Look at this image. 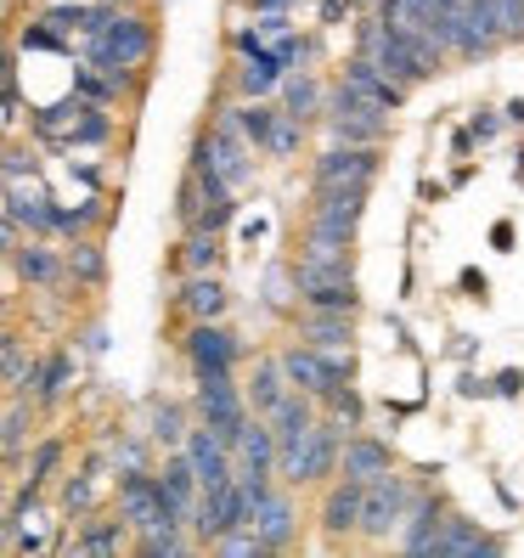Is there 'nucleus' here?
Wrapping results in <instances>:
<instances>
[{
    "mask_svg": "<svg viewBox=\"0 0 524 558\" xmlns=\"http://www.w3.org/2000/svg\"><path fill=\"white\" fill-rule=\"evenodd\" d=\"M383 170V147H350L333 142L327 153L310 158V186H373Z\"/></svg>",
    "mask_w": 524,
    "mask_h": 558,
    "instance_id": "10",
    "label": "nucleus"
},
{
    "mask_svg": "<svg viewBox=\"0 0 524 558\" xmlns=\"http://www.w3.org/2000/svg\"><path fill=\"white\" fill-rule=\"evenodd\" d=\"M12 277L28 288V293H57L69 288V271H62V248L51 238H17V248L7 254Z\"/></svg>",
    "mask_w": 524,
    "mask_h": 558,
    "instance_id": "13",
    "label": "nucleus"
},
{
    "mask_svg": "<svg viewBox=\"0 0 524 558\" xmlns=\"http://www.w3.org/2000/svg\"><path fill=\"white\" fill-rule=\"evenodd\" d=\"M12 322V300H7V293H0V327H7Z\"/></svg>",
    "mask_w": 524,
    "mask_h": 558,
    "instance_id": "57",
    "label": "nucleus"
},
{
    "mask_svg": "<svg viewBox=\"0 0 524 558\" xmlns=\"http://www.w3.org/2000/svg\"><path fill=\"white\" fill-rule=\"evenodd\" d=\"M237 524H248V497H243V485H237V480L204 485V490H198V502H192V519H186L192 542L209 547L215 536L237 531Z\"/></svg>",
    "mask_w": 524,
    "mask_h": 558,
    "instance_id": "8",
    "label": "nucleus"
},
{
    "mask_svg": "<svg viewBox=\"0 0 524 558\" xmlns=\"http://www.w3.org/2000/svg\"><path fill=\"white\" fill-rule=\"evenodd\" d=\"M321 407H327V417H333L344 435L367 423V401H362V389H355V384H339V389H333V396H327Z\"/></svg>",
    "mask_w": 524,
    "mask_h": 558,
    "instance_id": "42",
    "label": "nucleus"
},
{
    "mask_svg": "<svg viewBox=\"0 0 524 558\" xmlns=\"http://www.w3.org/2000/svg\"><path fill=\"white\" fill-rule=\"evenodd\" d=\"M192 417L232 446V435L243 429V417H248L237 373H192Z\"/></svg>",
    "mask_w": 524,
    "mask_h": 558,
    "instance_id": "5",
    "label": "nucleus"
},
{
    "mask_svg": "<svg viewBox=\"0 0 524 558\" xmlns=\"http://www.w3.org/2000/svg\"><path fill=\"white\" fill-rule=\"evenodd\" d=\"M463 293H468V300H485V293H490V282H485L479 271H463Z\"/></svg>",
    "mask_w": 524,
    "mask_h": 558,
    "instance_id": "55",
    "label": "nucleus"
},
{
    "mask_svg": "<svg viewBox=\"0 0 524 558\" xmlns=\"http://www.w3.org/2000/svg\"><path fill=\"white\" fill-rule=\"evenodd\" d=\"M186 429H192V407L186 401H175V396H153L147 401V440H153V451H175Z\"/></svg>",
    "mask_w": 524,
    "mask_h": 558,
    "instance_id": "32",
    "label": "nucleus"
},
{
    "mask_svg": "<svg viewBox=\"0 0 524 558\" xmlns=\"http://www.w3.org/2000/svg\"><path fill=\"white\" fill-rule=\"evenodd\" d=\"M0 209H7V220L23 238H51V192L12 181V186H0Z\"/></svg>",
    "mask_w": 524,
    "mask_h": 558,
    "instance_id": "21",
    "label": "nucleus"
},
{
    "mask_svg": "<svg viewBox=\"0 0 524 558\" xmlns=\"http://www.w3.org/2000/svg\"><path fill=\"white\" fill-rule=\"evenodd\" d=\"M0 90H17V51L0 40Z\"/></svg>",
    "mask_w": 524,
    "mask_h": 558,
    "instance_id": "49",
    "label": "nucleus"
},
{
    "mask_svg": "<svg viewBox=\"0 0 524 558\" xmlns=\"http://www.w3.org/2000/svg\"><path fill=\"white\" fill-rule=\"evenodd\" d=\"M389 469H395V446H389L383 435L350 429V435L339 440V474H344V480L367 485V480H378V474H389Z\"/></svg>",
    "mask_w": 524,
    "mask_h": 558,
    "instance_id": "16",
    "label": "nucleus"
},
{
    "mask_svg": "<svg viewBox=\"0 0 524 558\" xmlns=\"http://www.w3.org/2000/svg\"><path fill=\"white\" fill-rule=\"evenodd\" d=\"M175 344H181L186 373H237L243 361V339L226 322H186Z\"/></svg>",
    "mask_w": 524,
    "mask_h": 558,
    "instance_id": "7",
    "label": "nucleus"
},
{
    "mask_svg": "<svg viewBox=\"0 0 524 558\" xmlns=\"http://www.w3.org/2000/svg\"><path fill=\"white\" fill-rule=\"evenodd\" d=\"M350 7H373V0H350Z\"/></svg>",
    "mask_w": 524,
    "mask_h": 558,
    "instance_id": "59",
    "label": "nucleus"
},
{
    "mask_svg": "<svg viewBox=\"0 0 524 558\" xmlns=\"http://www.w3.org/2000/svg\"><path fill=\"white\" fill-rule=\"evenodd\" d=\"M277 367H282L288 389H300V396H310V401H327L339 384L355 378V350H350V355H321V350H310V344L293 339V344L277 350Z\"/></svg>",
    "mask_w": 524,
    "mask_h": 558,
    "instance_id": "4",
    "label": "nucleus"
},
{
    "mask_svg": "<svg viewBox=\"0 0 524 558\" xmlns=\"http://www.w3.org/2000/svg\"><path fill=\"white\" fill-rule=\"evenodd\" d=\"M175 220H181V226L198 220V181H192V175H181V192H175Z\"/></svg>",
    "mask_w": 524,
    "mask_h": 558,
    "instance_id": "47",
    "label": "nucleus"
},
{
    "mask_svg": "<svg viewBox=\"0 0 524 558\" xmlns=\"http://www.w3.org/2000/svg\"><path fill=\"white\" fill-rule=\"evenodd\" d=\"M226 113H232V124H237V136L259 153V142H266V130H271V119H277V102L271 96H259V102H226Z\"/></svg>",
    "mask_w": 524,
    "mask_h": 558,
    "instance_id": "40",
    "label": "nucleus"
},
{
    "mask_svg": "<svg viewBox=\"0 0 524 558\" xmlns=\"http://www.w3.org/2000/svg\"><path fill=\"white\" fill-rule=\"evenodd\" d=\"M220 232H204V226H181V243H175V277L192 271H220Z\"/></svg>",
    "mask_w": 524,
    "mask_h": 558,
    "instance_id": "34",
    "label": "nucleus"
},
{
    "mask_svg": "<svg viewBox=\"0 0 524 558\" xmlns=\"http://www.w3.org/2000/svg\"><path fill=\"white\" fill-rule=\"evenodd\" d=\"M316 412H321V401L300 396V389H288V396H282V401L266 412L271 435H277V451H282V446H300V440H305V429L316 423Z\"/></svg>",
    "mask_w": 524,
    "mask_h": 558,
    "instance_id": "31",
    "label": "nucleus"
},
{
    "mask_svg": "<svg viewBox=\"0 0 524 558\" xmlns=\"http://www.w3.org/2000/svg\"><path fill=\"white\" fill-rule=\"evenodd\" d=\"M277 96H282V113H288V119L310 124V119H321V96H327V90H321L305 69H293V74H282Z\"/></svg>",
    "mask_w": 524,
    "mask_h": 558,
    "instance_id": "37",
    "label": "nucleus"
},
{
    "mask_svg": "<svg viewBox=\"0 0 524 558\" xmlns=\"http://www.w3.org/2000/svg\"><path fill=\"white\" fill-rule=\"evenodd\" d=\"M440 519H446V497H435V490H417L406 519H401V547L417 553V558H429V542L440 531Z\"/></svg>",
    "mask_w": 524,
    "mask_h": 558,
    "instance_id": "29",
    "label": "nucleus"
},
{
    "mask_svg": "<svg viewBox=\"0 0 524 558\" xmlns=\"http://www.w3.org/2000/svg\"><path fill=\"white\" fill-rule=\"evenodd\" d=\"M497 130H502V119L479 108V113H474V130H468V136H474V142H490V136H497Z\"/></svg>",
    "mask_w": 524,
    "mask_h": 558,
    "instance_id": "50",
    "label": "nucleus"
},
{
    "mask_svg": "<svg viewBox=\"0 0 524 558\" xmlns=\"http://www.w3.org/2000/svg\"><path fill=\"white\" fill-rule=\"evenodd\" d=\"M321 119H327V136L350 142V147H383L389 142V113L373 108L367 96H355L344 80L321 96Z\"/></svg>",
    "mask_w": 524,
    "mask_h": 558,
    "instance_id": "3",
    "label": "nucleus"
},
{
    "mask_svg": "<svg viewBox=\"0 0 524 558\" xmlns=\"http://www.w3.org/2000/svg\"><path fill=\"white\" fill-rule=\"evenodd\" d=\"M305 130L310 124H300V119H288L282 108H277V119H271V130H266V142H259V153L266 158H300V147H305Z\"/></svg>",
    "mask_w": 524,
    "mask_h": 558,
    "instance_id": "41",
    "label": "nucleus"
},
{
    "mask_svg": "<svg viewBox=\"0 0 524 558\" xmlns=\"http://www.w3.org/2000/svg\"><path fill=\"white\" fill-rule=\"evenodd\" d=\"M35 401L28 396H12V407L0 412V469H17L23 463V451H28V440H35Z\"/></svg>",
    "mask_w": 524,
    "mask_h": 558,
    "instance_id": "30",
    "label": "nucleus"
},
{
    "mask_svg": "<svg viewBox=\"0 0 524 558\" xmlns=\"http://www.w3.org/2000/svg\"><path fill=\"white\" fill-rule=\"evenodd\" d=\"M113 513L130 524V536L153 531V524H170V513H163V497H158L153 463H147V469H113Z\"/></svg>",
    "mask_w": 524,
    "mask_h": 558,
    "instance_id": "9",
    "label": "nucleus"
},
{
    "mask_svg": "<svg viewBox=\"0 0 524 558\" xmlns=\"http://www.w3.org/2000/svg\"><path fill=\"white\" fill-rule=\"evenodd\" d=\"M62 271H69V288H80V293L102 288L108 282V248H102V238L80 232V238L62 243Z\"/></svg>",
    "mask_w": 524,
    "mask_h": 558,
    "instance_id": "23",
    "label": "nucleus"
},
{
    "mask_svg": "<svg viewBox=\"0 0 524 558\" xmlns=\"http://www.w3.org/2000/svg\"><path fill=\"white\" fill-rule=\"evenodd\" d=\"M519 389H524V373H519V367L497 373V396H519Z\"/></svg>",
    "mask_w": 524,
    "mask_h": 558,
    "instance_id": "52",
    "label": "nucleus"
},
{
    "mask_svg": "<svg viewBox=\"0 0 524 558\" xmlns=\"http://www.w3.org/2000/svg\"><path fill=\"white\" fill-rule=\"evenodd\" d=\"M254 35H259V40H282V35H293V12H254Z\"/></svg>",
    "mask_w": 524,
    "mask_h": 558,
    "instance_id": "46",
    "label": "nucleus"
},
{
    "mask_svg": "<svg viewBox=\"0 0 524 558\" xmlns=\"http://www.w3.org/2000/svg\"><path fill=\"white\" fill-rule=\"evenodd\" d=\"M130 553H142V558H186V553H198V542H192V531H181V524H153V531L130 536Z\"/></svg>",
    "mask_w": 524,
    "mask_h": 558,
    "instance_id": "39",
    "label": "nucleus"
},
{
    "mask_svg": "<svg viewBox=\"0 0 524 558\" xmlns=\"http://www.w3.org/2000/svg\"><path fill=\"white\" fill-rule=\"evenodd\" d=\"M17 238H23V232H17L12 220H7V209H0V259H7V254L17 248Z\"/></svg>",
    "mask_w": 524,
    "mask_h": 558,
    "instance_id": "51",
    "label": "nucleus"
},
{
    "mask_svg": "<svg viewBox=\"0 0 524 558\" xmlns=\"http://www.w3.org/2000/svg\"><path fill=\"white\" fill-rule=\"evenodd\" d=\"M339 440H344V429H339V423L327 417V412H316V423L305 429V440L277 451V480H282L288 490L327 485V480L339 474Z\"/></svg>",
    "mask_w": 524,
    "mask_h": 558,
    "instance_id": "2",
    "label": "nucleus"
},
{
    "mask_svg": "<svg viewBox=\"0 0 524 558\" xmlns=\"http://www.w3.org/2000/svg\"><path fill=\"white\" fill-rule=\"evenodd\" d=\"M198 142H204L209 163L226 175V186H232V192H243L254 181V147L237 136V124H232V113H226V102L215 108V119H209V130H204Z\"/></svg>",
    "mask_w": 524,
    "mask_h": 558,
    "instance_id": "11",
    "label": "nucleus"
},
{
    "mask_svg": "<svg viewBox=\"0 0 524 558\" xmlns=\"http://www.w3.org/2000/svg\"><path fill=\"white\" fill-rule=\"evenodd\" d=\"M108 7H142V0H108Z\"/></svg>",
    "mask_w": 524,
    "mask_h": 558,
    "instance_id": "58",
    "label": "nucleus"
},
{
    "mask_svg": "<svg viewBox=\"0 0 524 558\" xmlns=\"http://www.w3.org/2000/svg\"><path fill=\"white\" fill-rule=\"evenodd\" d=\"M153 474H158V497H163V513H170V524H181V531H186L192 502H198V480H192V469H186L181 446H175V451H163V463H153Z\"/></svg>",
    "mask_w": 524,
    "mask_h": 558,
    "instance_id": "20",
    "label": "nucleus"
},
{
    "mask_svg": "<svg viewBox=\"0 0 524 558\" xmlns=\"http://www.w3.org/2000/svg\"><path fill=\"white\" fill-rule=\"evenodd\" d=\"M490 248H502V254L513 248V226H508V220H497V226H490Z\"/></svg>",
    "mask_w": 524,
    "mask_h": 558,
    "instance_id": "54",
    "label": "nucleus"
},
{
    "mask_svg": "<svg viewBox=\"0 0 524 558\" xmlns=\"http://www.w3.org/2000/svg\"><path fill=\"white\" fill-rule=\"evenodd\" d=\"M69 389H74V355L69 350L35 355V373H28V401H35V412H57L69 401Z\"/></svg>",
    "mask_w": 524,
    "mask_h": 558,
    "instance_id": "19",
    "label": "nucleus"
},
{
    "mask_svg": "<svg viewBox=\"0 0 524 558\" xmlns=\"http://www.w3.org/2000/svg\"><path fill=\"white\" fill-rule=\"evenodd\" d=\"M350 12H355L350 0H316V17H321V28H339Z\"/></svg>",
    "mask_w": 524,
    "mask_h": 558,
    "instance_id": "48",
    "label": "nucleus"
},
{
    "mask_svg": "<svg viewBox=\"0 0 524 558\" xmlns=\"http://www.w3.org/2000/svg\"><path fill=\"white\" fill-rule=\"evenodd\" d=\"M232 311V288L220 282V271H192L175 282V316L181 322H226Z\"/></svg>",
    "mask_w": 524,
    "mask_h": 558,
    "instance_id": "14",
    "label": "nucleus"
},
{
    "mask_svg": "<svg viewBox=\"0 0 524 558\" xmlns=\"http://www.w3.org/2000/svg\"><path fill=\"white\" fill-rule=\"evenodd\" d=\"M181 457H186L192 480H198V490H204V485H220V480H232V446H226L215 429H204L198 417H192V429L181 435Z\"/></svg>",
    "mask_w": 524,
    "mask_h": 558,
    "instance_id": "15",
    "label": "nucleus"
},
{
    "mask_svg": "<svg viewBox=\"0 0 524 558\" xmlns=\"http://www.w3.org/2000/svg\"><path fill=\"white\" fill-rule=\"evenodd\" d=\"M62 463H69V440L62 435H40V440H28L23 451V485H35V490H51Z\"/></svg>",
    "mask_w": 524,
    "mask_h": 558,
    "instance_id": "33",
    "label": "nucleus"
},
{
    "mask_svg": "<svg viewBox=\"0 0 524 558\" xmlns=\"http://www.w3.org/2000/svg\"><path fill=\"white\" fill-rule=\"evenodd\" d=\"M96 226H108V198H85V204H57L51 198V238H80V232H96Z\"/></svg>",
    "mask_w": 524,
    "mask_h": 558,
    "instance_id": "38",
    "label": "nucleus"
},
{
    "mask_svg": "<svg viewBox=\"0 0 524 558\" xmlns=\"http://www.w3.org/2000/svg\"><path fill=\"white\" fill-rule=\"evenodd\" d=\"M74 524H80L74 542H69L74 553H90V558H96V553H130V524H124L113 508H108V513H102V508H90V513L74 519Z\"/></svg>",
    "mask_w": 524,
    "mask_h": 558,
    "instance_id": "25",
    "label": "nucleus"
},
{
    "mask_svg": "<svg viewBox=\"0 0 524 558\" xmlns=\"http://www.w3.org/2000/svg\"><path fill=\"white\" fill-rule=\"evenodd\" d=\"M102 474H108L102 457H85L74 474H57V508L69 513V524L85 519L90 508H102Z\"/></svg>",
    "mask_w": 524,
    "mask_h": 558,
    "instance_id": "22",
    "label": "nucleus"
},
{
    "mask_svg": "<svg viewBox=\"0 0 524 558\" xmlns=\"http://www.w3.org/2000/svg\"><path fill=\"white\" fill-rule=\"evenodd\" d=\"M355 519H362V485L333 474V485H327V497H321V531H327V542H350Z\"/></svg>",
    "mask_w": 524,
    "mask_h": 558,
    "instance_id": "24",
    "label": "nucleus"
},
{
    "mask_svg": "<svg viewBox=\"0 0 524 558\" xmlns=\"http://www.w3.org/2000/svg\"><path fill=\"white\" fill-rule=\"evenodd\" d=\"M35 175H40L35 147H0V186H12V181H35Z\"/></svg>",
    "mask_w": 524,
    "mask_h": 558,
    "instance_id": "43",
    "label": "nucleus"
},
{
    "mask_svg": "<svg viewBox=\"0 0 524 558\" xmlns=\"http://www.w3.org/2000/svg\"><path fill=\"white\" fill-rule=\"evenodd\" d=\"M209 547H215V553H226V558H259V553H266V547H259V536L248 531V524H237V531L215 536Z\"/></svg>",
    "mask_w": 524,
    "mask_h": 558,
    "instance_id": "45",
    "label": "nucleus"
},
{
    "mask_svg": "<svg viewBox=\"0 0 524 558\" xmlns=\"http://www.w3.org/2000/svg\"><path fill=\"white\" fill-rule=\"evenodd\" d=\"M300 305L305 311H333V316H362V282H355V277H333V282L300 288Z\"/></svg>",
    "mask_w": 524,
    "mask_h": 558,
    "instance_id": "35",
    "label": "nucleus"
},
{
    "mask_svg": "<svg viewBox=\"0 0 524 558\" xmlns=\"http://www.w3.org/2000/svg\"><path fill=\"white\" fill-rule=\"evenodd\" d=\"M153 463V440L147 429H124L119 446H113V469H147Z\"/></svg>",
    "mask_w": 524,
    "mask_h": 558,
    "instance_id": "44",
    "label": "nucleus"
},
{
    "mask_svg": "<svg viewBox=\"0 0 524 558\" xmlns=\"http://www.w3.org/2000/svg\"><path fill=\"white\" fill-rule=\"evenodd\" d=\"M508 124H524V102H508Z\"/></svg>",
    "mask_w": 524,
    "mask_h": 558,
    "instance_id": "56",
    "label": "nucleus"
},
{
    "mask_svg": "<svg viewBox=\"0 0 524 558\" xmlns=\"http://www.w3.org/2000/svg\"><path fill=\"white\" fill-rule=\"evenodd\" d=\"M232 469H271L277 474V435L259 412H248L243 429L232 435Z\"/></svg>",
    "mask_w": 524,
    "mask_h": 558,
    "instance_id": "28",
    "label": "nucleus"
},
{
    "mask_svg": "<svg viewBox=\"0 0 524 558\" xmlns=\"http://www.w3.org/2000/svg\"><path fill=\"white\" fill-rule=\"evenodd\" d=\"M412 497H417V485L406 474H395V469L367 480L362 485V519H355V536H362V542H389V531H401Z\"/></svg>",
    "mask_w": 524,
    "mask_h": 558,
    "instance_id": "6",
    "label": "nucleus"
},
{
    "mask_svg": "<svg viewBox=\"0 0 524 558\" xmlns=\"http://www.w3.org/2000/svg\"><path fill=\"white\" fill-rule=\"evenodd\" d=\"M248 531L259 536V547H266V553H282V547L300 542V502H293L288 485H271L266 497L248 508Z\"/></svg>",
    "mask_w": 524,
    "mask_h": 558,
    "instance_id": "12",
    "label": "nucleus"
},
{
    "mask_svg": "<svg viewBox=\"0 0 524 558\" xmlns=\"http://www.w3.org/2000/svg\"><path fill=\"white\" fill-rule=\"evenodd\" d=\"M479 553H502V536H490V531H479V519L446 508L440 531L429 542V558H479Z\"/></svg>",
    "mask_w": 524,
    "mask_h": 558,
    "instance_id": "18",
    "label": "nucleus"
},
{
    "mask_svg": "<svg viewBox=\"0 0 524 558\" xmlns=\"http://www.w3.org/2000/svg\"><path fill=\"white\" fill-rule=\"evenodd\" d=\"M344 85H350L355 96H367V102L383 108V113H401V108H406V96H412V85L389 80L367 51H350V62H344Z\"/></svg>",
    "mask_w": 524,
    "mask_h": 558,
    "instance_id": "17",
    "label": "nucleus"
},
{
    "mask_svg": "<svg viewBox=\"0 0 524 558\" xmlns=\"http://www.w3.org/2000/svg\"><path fill=\"white\" fill-rule=\"evenodd\" d=\"M300 344H310V350H321V355H350V350H355V316L305 311V322H300Z\"/></svg>",
    "mask_w": 524,
    "mask_h": 558,
    "instance_id": "27",
    "label": "nucleus"
},
{
    "mask_svg": "<svg viewBox=\"0 0 524 558\" xmlns=\"http://www.w3.org/2000/svg\"><path fill=\"white\" fill-rule=\"evenodd\" d=\"M158 51V23L142 7H119L96 35L80 46V57L90 69H147Z\"/></svg>",
    "mask_w": 524,
    "mask_h": 558,
    "instance_id": "1",
    "label": "nucleus"
},
{
    "mask_svg": "<svg viewBox=\"0 0 524 558\" xmlns=\"http://www.w3.org/2000/svg\"><path fill=\"white\" fill-rule=\"evenodd\" d=\"M277 85H282V69L271 62L266 46L232 57V96H243V102H259V96H277Z\"/></svg>",
    "mask_w": 524,
    "mask_h": 558,
    "instance_id": "26",
    "label": "nucleus"
},
{
    "mask_svg": "<svg viewBox=\"0 0 524 558\" xmlns=\"http://www.w3.org/2000/svg\"><path fill=\"white\" fill-rule=\"evenodd\" d=\"M243 7H248V12H293L300 0H243Z\"/></svg>",
    "mask_w": 524,
    "mask_h": 558,
    "instance_id": "53",
    "label": "nucleus"
},
{
    "mask_svg": "<svg viewBox=\"0 0 524 558\" xmlns=\"http://www.w3.org/2000/svg\"><path fill=\"white\" fill-rule=\"evenodd\" d=\"M282 396H288V378H282V367H277V355H259V361H254V373L243 378V401H248V412L266 417Z\"/></svg>",
    "mask_w": 524,
    "mask_h": 558,
    "instance_id": "36",
    "label": "nucleus"
}]
</instances>
